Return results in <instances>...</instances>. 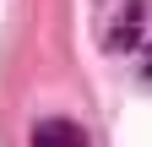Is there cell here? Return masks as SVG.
Segmentation results:
<instances>
[{
  "mask_svg": "<svg viewBox=\"0 0 152 147\" xmlns=\"http://www.w3.org/2000/svg\"><path fill=\"white\" fill-rule=\"evenodd\" d=\"M27 147H87V131L76 120H38Z\"/></svg>",
  "mask_w": 152,
  "mask_h": 147,
  "instance_id": "6da1fadb",
  "label": "cell"
},
{
  "mask_svg": "<svg viewBox=\"0 0 152 147\" xmlns=\"http://www.w3.org/2000/svg\"><path fill=\"white\" fill-rule=\"evenodd\" d=\"M141 0H130L125 6V16L114 22V33H109V49H136V38H141Z\"/></svg>",
  "mask_w": 152,
  "mask_h": 147,
  "instance_id": "7a4b0ae2",
  "label": "cell"
},
{
  "mask_svg": "<svg viewBox=\"0 0 152 147\" xmlns=\"http://www.w3.org/2000/svg\"><path fill=\"white\" fill-rule=\"evenodd\" d=\"M147 82H152V54H147Z\"/></svg>",
  "mask_w": 152,
  "mask_h": 147,
  "instance_id": "3957f363",
  "label": "cell"
}]
</instances>
